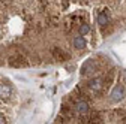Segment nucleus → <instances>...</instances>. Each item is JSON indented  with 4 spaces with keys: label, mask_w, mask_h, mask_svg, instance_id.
Returning a JSON list of instances; mask_svg holds the SVG:
<instances>
[{
    "label": "nucleus",
    "mask_w": 126,
    "mask_h": 124,
    "mask_svg": "<svg viewBox=\"0 0 126 124\" xmlns=\"http://www.w3.org/2000/svg\"><path fill=\"white\" fill-rule=\"evenodd\" d=\"M87 88L92 91V93H101L102 88H104V81L101 78H92L89 82H87Z\"/></svg>",
    "instance_id": "f257e3e1"
},
{
    "label": "nucleus",
    "mask_w": 126,
    "mask_h": 124,
    "mask_svg": "<svg viewBox=\"0 0 126 124\" xmlns=\"http://www.w3.org/2000/svg\"><path fill=\"white\" fill-rule=\"evenodd\" d=\"M75 111L80 115H87L89 114V103L83 99H77L75 100Z\"/></svg>",
    "instance_id": "f03ea898"
},
{
    "label": "nucleus",
    "mask_w": 126,
    "mask_h": 124,
    "mask_svg": "<svg viewBox=\"0 0 126 124\" xmlns=\"http://www.w3.org/2000/svg\"><path fill=\"white\" fill-rule=\"evenodd\" d=\"M96 21H98V24L105 30V25L110 24V13H108L107 11L99 12V13H98V17H96Z\"/></svg>",
    "instance_id": "7ed1b4c3"
},
{
    "label": "nucleus",
    "mask_w": 126,
    "mask_h": 124,
    "mask_svg": "<svg viewBox=\"0 0 126 124\" xmlns=\"http://www.w3.org/2000/svg\"><path fill=\"white\" fill-rule=\"evenodd\" d=\"M9 64L14 67H21V66H26L27 63L23 55H14V57H9Z\"/></svg>",
    "instance_id": "20e7f679"
},
{
    "label": "nucleus",
    "mask_w": 126,
    "mask_h": 124,
    "mask_svg": "<svg viewBox=\"0 0 126 124\" xmlns=\"http://www.w3.org/2000/svg\"><path fill=\"white\" fill-rule=\"evenodd\" d=\"M123 96H125V90H123V87H122V85H117V87L111 91V99H113L114 102L122 100V99H123Z\"/></svg>",
    "instance_id": "39448f33"
},
{
    "label": "nucleus",
    "mask_w": 126,
    "mask_h": 124,
    "mask_svg": "<svg viewBox=\"0 0 126 124\" xmlns=\"http://www.w3.org/2000/svg\"><path fill=\"white\" fill-rule=\"evenodd\" d=\"M94 70V61L93 60H87L86 63L83 64V67H81V73L83 75H89V73H92Z\"/></svg>",
    "instance_id": "423d86ee"
},
{
    "label": "nucleus",
    "mask_w": 126,
    "mask_h": 124,
    "mask_svg": "<svg viewBox=\"0 0 126 124\" xmlns=\"http://www.w3.org/2000/svg\"><path fill=\"white\" fill-rule=\"evenodd\" d=\"M12 94V88L6 84H2L0 85V99H9Z\"/></svg>",
    "instance_id": "0eeeda50"
},
{
    "label": "nucleus",
    "mask_w": 126,
    "mask_h": 124,
    "mask_svg": "<svg viewBox=\"0 0 126 124\" xmlns=\"http://www.w3.org/2000/svg\"><path fill=\"white\" fill-rule=\"evenodd\" d=\"M74 46L77 50H84L86 48V40L83 36H75L74 37Z\"/></svg>",
    "instance_id": "6e6552de"
},
{
    "label": "nucleus",
    "mask_w": 126,
    "mask_h": 124,
    "mask_svg": "<svg viewBox=\"0 0 126 124\" xmlns=\"http://www.w3.org/2000/svg\"><path fill=\"white\" fill-rule=\"evenodd\" d=\"M53 55H54L56 58H59V60H62V61L68 58V54H66L65 51H62L60 48H54V50H53Z\"/></svg>",
    "instance_id": "1a4fd4ad"
},
{
    "label": "nucleus",
    "mask_w": 126,
    "mask_h": 124,
    "mask_svg": "<svg viewBox=\"0 0 126 124\" xmlns=\"http://www.w3.org/2000/svg\"><path fill=\"white\" fill-rule=\"evenodd\" d=\"M89 32H90V27H89V24L83 23V24L80 25V35H81V36H86V35H89Z\"/></svg>",
    "instance_id": "9d476101"
},
{
    "label": "nucleus",
    "mask_w": 126,
    "mask_h": 124,
    "mask_svg": "<svg viewBox=\"0 0 126 124\" xmlns=\"http://www.w3.org/2000/svg\"><path fill=\"white\" fill-rule=\"evenodd\" d=\"M68 5H69L68 0H62V6H63V9H66V8H68Z\"/></svg>",
    "instance_id": "9b49d317"
},
{
    "label": "nucleus",
    "mask_w": 126,
    "mask_h": 124,
    "mask_svg": "<svg viewBox=\"0 0 126 124\" xmlns=\"http://www.w3.org/2000/svg\"><path fill=\"white\" fill-rule=\"evenodd\" d=\"M0 124H8V123H6V120L3 118V115H0Z\"/></svg>",
    "instance_id": "f8f14e48"
}]
</instances>
